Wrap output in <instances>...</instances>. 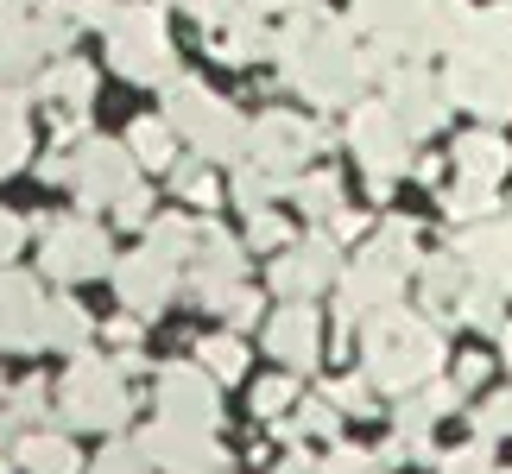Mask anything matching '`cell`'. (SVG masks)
I'll return each instance as SVG.
<instances>
[{"label": "cell", "mask_w": 512, "mask_h": 474, "mask_svg": "<svg viewBox=\"0 0 512 474\" xmlns=\"http://www.w3.org/2000/svg\"><path fill=\"white\" fill-rule=\"evenodd\" d=\"M336 279H342V241L336 234H304V241H291L279 260H272V291H279L285 304H310Z\"/></svg>", "instance_id": "cell-13"}, {"label": "cell", "mask_w": 512, "mask_h": 474, "mask_svg": "<svg viewBox=\"0 0 512 474\" xmlns=\"http://www.w3.org/2000/svg\"><path fill=\"white\" fill-rule=\"evenodd\" d=\"M361 361L380 392H418L443 373V329L418 310L392 304L373 323H361Z\"/></svg>", "instance_id": "cell-2"}, {"label": "cell", "mask_w": 512, "mask_h": 474, "mask_svg": "<svg viewBox=\"0 0 512 474\" xmlns=\"http://www.w3.org/2000/svg\"><path fill=\"white\" fill-rule=\"evenodd\" d=\"M222 316L234 323V335H241V329H253V323H260V291L234 285V291H228V304H222Z\"/></svg>", "instance_id": "cell-48"}, {"label": "cell", "mask_w": 512, "mask_h": 474, "mask_svg": "<svg viewBox=\"0 0 512 474\" xmlns=\"http://www.w3.org/2000/svg\"><path fill=\"white\" fill-rule=\"evenodd\" d=\"M329 234H336V241H361V234H367V215H354V209L329 215Z\"/></svg>", "instance_id": "cell-54"}, {"label": "cell", "mask_w": 512, "mask_h": 474, "mask_svg": "<svg viewBox=\"0 0 512 474\" xmlns=\"http://www.w3.org/2000/svg\"><path fill=\"white\" fill-rule=\"evenodd\" d=\"M171 184H177V196H184V203H196V209H215V203H222V184L209 177V158L171 165Z\"/></svg>", "instance_id": "cell-35"}, {"label": "cell", "mask_w": 512, "mask_h": 474, "mask_svg": "<svg viewBox=\"0 0 512 474\" xmlns=\"http://www.w3.org/2000/svg\"><path fill=\"white\" fill-rule=\"evenodd\" d=\"M165 121L184 133L190 152L209 158V165H241L247 158V121L209 83H196V76H171L165 83Z\"/></svg>", "instance_id": "cell-3"}, {"label": "cell", "mask_w": 512, "mask_h": 474, "mask_svg": "<svg viewBox=\"0 0 512 474\" xmlns=\"http://www.w3.org/2000/svg\"><path fill=\"white\" fill-rule=\"evenodd\" d=\"M13 424H45V411H51V386L45 380H26V386H13Z\"/></svg>", "instance_id": "cell-43"}, {"label": "cell", "mask_w": 512, "mask_h": 474, "mask_svg": "<svg viewBox=\"0 0 512 474\" xmlns=\"http://www.w3.org/2000/svg\"><path fill=\"white\" fill-rule=\"evenodd\" d=\"M19 247H26V222H19L13 209H0V266H7Z\"/></svg>", "instance_id": "cell-51"}, {"label": "cell", "mask_w": 512, "mask_h": 474, "mask_svg": "<svg viewBox=\"0 0 512 474\" xmlns=\"http://www.w3.org/2000/svg\"><path fill=\"white\" fill-rule=\"evenodd\" d=\"M481 380H487V354H462V361H456V386L475 392Z\"/></svg>", "instance_id": "cell-53"}, {"label": "cell", "mask_w": 512, "mask_h": 474, "mask_svg": "<svg viewBox=\"0 0 512 474\" xmlns=\"http://www.w3.org/2000/svg\"><path fill=\"white\" fill-rule=\"evenodd\" d=\"M500 474H512V468H500Z\"/></svg>", "instance_id": "cell-63"}, {"label": "cell", "mask_w": 512, "mask_h": 474, "mask_svg": "<svg viewBox=\"0 0 512 474\" xmlns=\"http://www.w3.org/2000/svg\"><path fill=\"white\" fill-rule=\"evenodd\" d=\"M291 203H298L310 222H329V215H342V184L329 171H304L298 184H291Z\"/></svg>", "instance_id": "cell-31"}, {"label": "cell", "mask_w": 512, "mask_h": 474, "mask_svg": "<svg viewBox=\"0 0 512 474\" xmlns=\"http://www.w3.org/2000/svg\"><path fill=\"white\" fill-rule=\"evenodd\" d=\"M127 146H133V158H140V171H171L177 165V127L165 121H133V133H127Z\"/></svg>", "instance_id": "cell-30"}, {"label": "cell", "mask_w": 512, "mask_h": 474, "mask_svg": "<svg viewBox=\"0 0 512 474\" xmlns=\"http://www.w3.org/2000/svg\"><path fill=\"white\" fill-rule=\"evenodd\" d=\"M0 405H7V380H0Z\"/></svg>", "instance_id": "cell-62"}, {"label": "cell", "mask_w": 512, "mask_h": 474, "mask_svg": "<svg viewBox=\"0 0 512 474\" xmlns=\"http://www.w3.org/2000/svg\"><path fill=\"white\" fill-rule=\"evenodd\" d=\"M348 152L361 158L373 196H386L392 177L411 171V133H405V121L386 102H354L348 108Z\"/></svg>", "instance_id": "cell-6"}, {"label": "cell", "mask_w": 512, "mask_h": 474, "mask_svg": "<svg viewBox=\"0 0 512 474\" xmlns=\"http://www.w3.org/2000/svg\"><path fill=\"white\" fill-rule=\"evenodd\" d=\"M285 474H323V462L304 456V449H291V456H285Z\"/></svg>", "instance_id": "cell-57"}, {"label": "cell", "mask_w": 512, "mask_h": 474, "mask_svg": "<svg viewBox=\"0 0 512 474\" xmlns=\"http://www.w3.org/2000/svg\"><path fill=\"white\" fill-rule=\"evenodd\" d=\"M361 253H373L380 266L405 272V279L424 266V253H418V228H411V222H386V228H373V241H367Z\"/></svg>", "instance_id": "cell-28"}, {"label": "cell", "mask_w": 512, "mask_h": 474, "mask_svg": "<svg viewBox=\"0 0 512 474\" xmlns=\"http://www.w3.org/2000/svg\"><path fill=\"white\" fill-rule=\"evenodd\" d=\"M241 272H247V253H241V241H234L228 228L203 222V234H196V253L184 260L190 298L203 304V310H222V304H228V291L241 285Z\"/></svg>", "instance_id": "cell-15"}, {"label": "cell", "mask_w": 512, "mask_h": 474, "mask_svg": "<svg viewBox=\"0 0 512 474\" xmlns=\"http://www.w3.org/2000/svg\"><path fill=\"white\" fill-rule=\"evenodd\" d=\"M500 203V184H475V177H456V184L443 190V209L456 215V222H487Z\"/></svg>", "instance_id": "cell-33"}, {"label": "cell", "mask_w": 512, "mask_h": 474, "mask_svg": "<svg viewBox=\"0 0 512 474\" xmlns=\"http://www.w3.org/2000/svg\"><path fill=\"white\" fill-rule=\"evenodd\" d=\"M481 437L494 443V437H512V392H494L487 399V411H481Z\"/></svg>", "instance_id": "cell-49"}, {"label": "cell", "mask_w": 512, "mask_h": 474, "mask_svg": "<svg viewBox=\"0 0 512 474\" xmlns=\"http://www.w3.org/2000/svg\"><path fill=\"white\" fill-rule=\"evenodd\" d=\"M114 222H121V228H152V190L133 184L121 203H114Z\"/></svg>", "instance_id": "cell-47"}, {"label": "cell", "mask_w": 512, "mask_h": 474, "mask_svg": "<svg viewBox=\"0 0 512 474\" xmlns=\"http://www.w3.org/2000/svg\"><path fill=\"white\" fill-rule=\"evenodd\" d=\"M247 247H266V253L279 247V253H285V247H291V228H285L272 209H253V222H247Z\"/></svg>", "instance_id": "cell-45"}, {"label": "cell", "mask_w": 512, "mask_h": 474, "mask_svg": "<svg viewBox=\"0 0 512 474\" xmlns=\"http://www.w3.org/2000/svg\"><path fill=\"white\" fill-rule=\"evenodd\" d=\"M456 316H462L468 329H487V335H494V329H506V291H494V285H481V279H475V285L462 291Z\"/></svg>", "instance_id": "cell-34"}, {"label": "cell", "mask_w": 512, "mask_h": 474, "mask_svg": "<svg viewBox=\"0 0 512 474\" xmlns=\"http://www.w3.org/2000/svg\"><path fill=\"white\" fill-rule=\"evenodd\" d=\"M108 64L127 76V83H171L177 51H171V26L159 7H121V19L108 26Z\"/></svg>", "instance_id": "cell-5"}, {"label": "cell", "mask_w": 512, "mask_h": 474, "mask_svg": "<svg viewBox=\"0 0 512 474\" xmlns=\"http://www.w3.org/2000/svg\"><path fill=\"white\" fill-rule=\"evenodd\" d=\"M424 405H430V418H449V411L462 405V386L456 380H430L424 386Z\"/></svg>", "instance_id": "cell-50"}, {"label": "cell", "mask_w": 512, "mask_h": 474, "mask_svg": "<svg viewBox=\"0 0 512 474\" xmlns=\"http://www.w3.org/2000/svg\"><path fill=\"white\" fill-rule=\"evenodd\" d=\"M133 184H140V158H133V146L95 140V133L76 140V152H70V190H76L83 209H114Z\"/></svg>", "instance_id": "cell-9"}, {"label": "cell", "mask_w": 512, "mask_h": 474, "mask_svg": "<svg viewBox=\"0 0 512 474\" xmlns=\"http://www.w3.org/2000/svg\"><path fill=\"white\" fill-rule=\"evenodd\" d=\"M7 449H19V443H13V411L0 405V456H7Z\"/></svg>", "instance_id": "cell-58"}, {"label": "cell", "mask_w": 512, "mask_h": 474, "mask_svg": "<svg viewBox=\"0 0 512 474\" xmlns=\"http://www.w3.org/2000/svg\"><path fill=\"white\" fill-rule=\"evenodd\" d=\"M443 89L449 102L481 114V121H512V64L494 51H449V70H443Z\"/></svg>", "instance_id": "cell-10"}, {"label": "cell", "mask_w": 512, "mask_h": 474, "mask_svg": "<svg viewBox=\"0 0 512 474\" xmlns=\"http://www.w3.org/2000/svg\"><path fill=\"white\" fill-rule=\"evenodd\" d=\"M399 291H405V272H392V266L373 260V253H361V260L342 266V279H336V323L342 329L373 323L380 310L399 304Z\"/></svg>", "instance_id": "cell-16"}, {"label": "cell", "mask_w": 512, "mask_h": 474, "mask_svg": "<svg viewBox=\"0 0 512 474\" xmlns=\"http://www.w3.org/2000/svg\"><path fill=\"white\" fill-rule=\"evenodd\" d=\"M38 177H45V184H70V152H51V158H38Z\"/></svg>", "instance_id": "cell-56"}, {"label": "cell", "mask_w": 512, "mask_h": 474, "mask_svg": "<svg viewBox=\"0 0 512 474\" xmlns=\"http://www.w3.org/2000/svg\"><path fill=\"white\" fill-rule=\"evenodd\" d=\"M26 89H0V177H13L32 152V121H26Z\"/></svg>", "instance_id": "cell-26"}, {"label": "cell", "mask_w": 512, "mask_h": 474, "mask_svg": "<svg viewBox=\"0 0 512 474\" xmlns=\"http://www.w3.org/2000/svg\"><path fill=\"white\" fill-rule=\"evenodd\" d=\"M437 462H443V474H500V468H494V449H487V437L462 443V449H449V456H437Z\"/></svg>", "instance_id": "cell-42"}, {"label": "cell", "mask_w": 512, "mask_h": 474, "mask_svg": "<svg viewBox=\"0 0 512 474\" xmlns=\"http://www.w3.org/2000/svg\"><path fill=\"white\" fill-rule=\"evenodd\" d=\"M177 474H228V462H203V468H177Z\"/></svg>", "instance_id": "cell-60"}, {"label": "cell", "mask_w": 512, "mask_h": 474, "mask_svg": "<svg viewBox=\"0 0 512 474\" xmlns=\"http://www.w3.org/2000/svg\"><path fill=\"white\" fill-rule=\"evenodd\" d=\"M336 430H342V411H336V399L323 392V399H304V411L285 424V437L298 443V437H336Z\"/></svg>", "instance_id": "cell-38"}, {"label": "cell", "mask_w": 512, "mask_h": 474, "mask_svg": "<svg viewBox=\"0 0 512 474\" xmlns=\"http://www.w3.org/2000/svg\"><path fill=\"white\" fill-rule=\"evenodd\" d=\"M177 279H184V266L165 260L159 247H140L127 260H114V291H121V304L133 316H159L177 298Z\"/></svg>", "instance_id": "cell-18"}, {"label": "cell", "mask_w": 512, "mask_h": 474, "mask_svg": "<svg viewBox=\"0 0 512 474\" xmlns=\"http://www.w3.org/2000/svg\"><path fill=\"white\" fill-rule=\"evenodd\" d=\"M38 272L57 279V285L102 279V272H114V247L89 215H57V222L38 234Z\"/></svg>", "instance_id": "cell-7"}, {"label": "cell", "mask_w": 512, "mask_h": 474, "mask_svg": "<svg viewBox=\"0 0 512 474\" xmlns=\"http://www.w3.org/2000/svg\"><path fill=\"white\" fill-rule=\"evenodd\" d=\"M95 335V316L76 304V298H51V323H45V348H64V354H83Z\"/></svg>", "instance_id": "cell-29"}, {"label": "cell", "mask_w": 512, "mask_h": 474, "mask_svg": "<svg viewBox=\"0 0 512 474\" xmlns=\"http://www.w3.org/2000/svg\"><path fill=\"white\" fill-rule=\"evenodd\" d=\"M140 329H146V316H133V310H127V316H114V329H108V335H114L121 348H133V342H140Z\"/></svg>", "instance_id": "cell-55"}, {"label": "cell", "mask_w": 512, "mask_h": 474, "mask_svg": "<svg viewBox=\"0 0 512 474\" xmlns=\"http://www.w3.org/2000/svg\"><path fill=\"white\" fill-rule=\"evenodd\" d=\"M506 361H512V329H506Z\"/></svg>", "instance_id": "cell-61"}, {"label": "cell", "mask_w": 512, "mask_h": 474, "mask_svg": "<svg viewBox=\"0 0 512 474\" xmlns=\"http://www.w3.org/2000/svg\"><path fill=\"white\" fill-rule=\"evenodd\" d=\"M317 146H323V127L291 108H266L260 121H247V165L272 171L279 184H298Z\"/></svg>", "instance_id": "cell-8"}, {"label": "cell", "mask_w": 512, "mask_h": 474, "mask_svg": "<svg viewBox=\"0 0 512 474\" xmlns=\"http://www.w3.org/2000/svg\"><path fill=\"white\" fill-rule=\"evenodd\" d=\"M279 70H285V83L304 95V102H317V108H342L361 95V83L373 76L367 64V45L354 38V19L342 13H329V7H298L285 19V32H279Z\"/></svg>", "instance_id": "cell-1"}, {"label": "cell", "mask_w": 512, "mask_h": 474, "mask_svg": "<svg viewBox=\"0 0 512 474\" xmlns=\"http://www.w3.org/2000/svg\"><path fill=\"white\" fill-rule=\"evenodd\" d=\"M38 102L57 114V133L70 140L76 121H83L89 102H95V70L83 64V57H57L51 70H38Z\"/></svg>", "instance_id": "cell-22"}, {"label": "cell", "mask_w": 512, "mask_h": 474, "mask_svg": "<svg viewBox=\"0 0 512 474\" xmlns=\"http://www.w3.org/2000/svg\"><path fill=\"white\" fill-rule=\"evenodd\" d=\"M329 399H336V411H354V418H367L373 411V380H361V373H348V380L329 386Z\"/></svg>", "instance_id": "cell-46"}, {"label": "cell", "mask_w": 512, "mask_h": 474, "mask_svg": "<svg viewBox=\"0 0 512 474\" xmlns=\"http://www.w3.org/2000/svg\"><path fill=\"white\" fill-rule=\"evenodd\" d=\"M468 51H494L512 64V7H494V13H475V32H468Z\"/></svg>", "instance_id": "cell-36"}, {"label": "cell", "mask_w": 512, "mask_h": 474, "mask_svg": "<svg viewBox=\"0 0 512 474\" xmlns=\"http://www.w3.org/2000/svg\"><path fill=\"white\" fill-rule=\"evenodd\" d=\"M209 45H215V57H222V64H260V57L279 45V38L266 32V19H260V7H253V0H234V7L209 26Z\"/></svg>", "instance_id": "cell-23"}, {"label": "cell", "mask_w": 512, "mask_h": 474, "mask_svg": "<svg viewBox=\"0 0 512 474\" xmlns=\"http://www.w3.org/2000/svg\"><path fill=\"white\" fill-rule=\"evenodd\" d=\"M323 474H386V462L367 456V449H354V443H336L323 456Z\"/></svg>", "instance_id": "cell-44"}, {"label": "cell", "mask_w": 512, "mask_h": 474, "mask_svg": "<svg viewBox=\"0 0 512 474\" xmlns=\"http://www.w3.org/2000/svg\"><path fill=\"white\" fill-rule=\"evenodd\" d=\"M253 7H260V13H266V7H285V13H298V7H317V0H253Z\"/></svg>", "instance_id": "cell-59"}, {"label": "cell", "mask_w": 512, "mask_h": 474, "mask_svg": "<svg viewBox=\"0 0 512 474\" xmlns=\"http://www.w3.org/2000/svg\"><path fill=\"white\" fill-rule=\"evenodd\" d=\"M380 83H386L380 102L405 121L411 140H424V133H437V127H443V114H449V89L418 64V57H399V64H386Z\"/></svg>", "instance_id": "cell-12"}, {"label": "cell", "mask_w": 512, "mask_h": 474, "mask_svg": "<svg viewBox=\"0 0 512 474\" xmlns=\"http://www.w3.org/2000/svg\"><path fill=\"white\" fill-rule=\"evenodd\" d=\"M19 468L26 474H83V462H76V443L64 437V430H32V437H19Z\"/></svg>", "instance_id": "cell-27"}, {"label": "cell", "mask_w": 512, "mask_h": 474, "mask_svg": "<svg viewBox=\"0 0 512 474\" xmlns=\"http://www.w3.org/2000/svg\"><path fill=\"white\" fill-rule=\"evenodd\" d=\"M215 386H222V380H215L203 361H171V367H159V386H152L159 418L215 430V424H222V392H215Z\"/></svg>", "instance_id": "cell-14"}, {"label": "cell", "mask_w": 512, "mask_h": 474, "mask_svg": "<svg viewBox=\"0 0 512 474\" xmlns=\"http://www.w3.org/2000/svg\"><path fill=\"white\" fill-rule=\"evenodd\" d=\"M418 285H424V304L437 310V316H456L462 291L475 285V279H468V266L456 260V247H449V253H437V260H424V266H418Z\"/></svg>", "instance_id": "cell-25"}, {"label": "cell", "mask_w": 512, "mask_h": 474, "mask_svg": "<svg viewBox=\"0 0 512 474\" xmlns=\"http://www.w3.org/2000/svg\"><path fill=\"white\" fill-rule=\"evenodd\" d=\"M456 171L475 177V184H500V177L512 171V146L500 140V133H462L456 140Z\"/></svg>", "instance_id": "cell-24"}, {"label": "cell", "mask_w": 512, "mask_h": 474, "mask_svg": "<svg viewBox=\"0 0 512 474\" xmlns=\"http://www.w3.org/2000/svg\"><path fill=\"white\" fill-rule=\"evenodd\" d=\"M291 399H298V373H272V380L253 386V411H260V418H279Z\"/></svg>", "instance_id": "cell-41"}, {"label": "cell", "mask_w": 512, "mask_h": 474, "mask_svg": "<svg viewBox=\"0 0 512 474\" xmlns=\"http://www.w3.org/2000/svg\"><path fill=\"white\" fill-rule=\"evenodd\" d=\"M196 234H203V222H190V215H152V228H146V247H159L165 260L184 266L190 253H196Z\"/></svg>", "instance_id": "cell-32"}, {"label": "cell", "mask_w": 512, "mask_h": 474, "mask_svg": "<svg viewBox=\"0 0 512 474\" xmlns=\"http://www.w3.org/2000/svg\"><path fill=\"white\" fill-rule=\"evenodd\" d=\"M140 449L159 474H177V468H203V462H228L215 430H196V424H171V418H152L140 430Z\"/></svg>", "instance_id": "cell-19"}, {"label": "cell", "mask_w": 512, "mask_h": 474, "mask_svg": "<svg viewBox=\"0 0 512 474\" xmlns=\"http://www.w3.org/2000/svg\"><path fill=\"white\" fill-rule=\"evenodd\" d=\"M45 323H51V298L38 291V279L0 266V348H13V354L45 348Z\"/></svg>", "instance_id": "cell-17"}, {"label": "cell", "mask_w": 512, "mask_h": 474, "mask_svg": "<svg viewBox=\"0 0 512 474\" xmlns=\"http://www.w3.org/2000/svg\"><path fill=\"white\" fill-rule=\"evenodd\" d=\"M348 19L392 57H424L430 45V0H354Z\"/></svg>", "instance_id": "cell-11"}, {"label": "cell", "mask_w": 512, "mask_h": 474, "mask_svg": "<svg viewBox=\"0 0 512 474\" xmlns=\"http://www.w3.org/2000/svg\"><path fill=\"white\" fill-rule=\"evenodd\" d=\"M456 260L468 266V279H481V285H494L512 298V222H468L456 234Z\"/></svg>", "instance_id": "cell-20"}, {"label": "cell", "mask_w": 512, "mask_h": 474, "mask_svg": "<svg viewBox=\"0 0 512 474\" xmlns=\"http://www.w3.org/2000/svg\"><path fill=\"white\" fill-rule=\"evenodd\" d=\"M57 411H64V424L76 430H121L127 424V373L102 361V354H76L64 367V380H57Z\"/></svg>", "instance_id": "cell-4"}, {"label": "cell", "mask_w": 512, "mask_h": 474, "mask_svg": "<svg viewBox=\"0 0 512 474\" xmlns=\"http://www.w3.org/2000/svg\"><path fill=\"white\" fill-rule=\"evenodd\" d=\"M76 19H83V26H114V19H121V13H114V0H76Z\"/></svg>", "instance_id": "cell-52"}, {"label": "cell", "mask_w": 512, "mask_h": 474, "mask_svg": "<svg viewBox=\"0 0 512 474\" xmlns=\"http://www.w3.org/2000/svg\"><path fill=\"white\" fill-rule=\"evenodd\" d=\"M266 354L279 361L285 373H310L323 354V323L310 304H285L279 316H266Z\"/></svg>", "instance_id": "cell-21"}, {"label": "cell", "mask_w": 512, "mask_h": 474, "mask_svg": "<svg viewBox=\"0 0 512 474\" xmlns=\"http://www.w3.org/2000/svg\"><path fill=\"white\" fill-rule=\"evenodd\" d=\"M196 361H203L215 380H241V373H247V348H241V335H209V342L196 348Z\"/></svg>", "instance_id": "cell-37"}, {"label": "cell", "mask_w": 512, "mask_h": 474, "mask_svg": "<svg viewBox=\"0 0 512 474\" xmlns=\"http://www.w3.org/2000/svg\"><path fill=\"white\" fill-rule=\"evenodd\" d=\"M89 474H152V462H146L140 443H108L102 456L89 462Z\"/></svg>", "instance_id": "cell-40"}, {"label": "cell", "mask_w": 512, "mask_h": 474, "mask_svg": "<svg viewBox=\"0 0 512 474\" xmlns=\"http://www.w3.org/2000/svg\"><path fill=\"white\" fill-rule=\"evenodd\" d=\"M279 190H291V184H279V177H272V171L247 165V158H241V165H234V203H241V209H266V203H272V196H279Z\"/></svg>", "instance_id": "cell-39"}]
</instances>
